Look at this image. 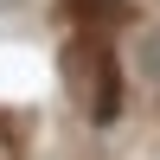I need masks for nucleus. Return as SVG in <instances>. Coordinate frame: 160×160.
<instances>
[{"label":"nucleus","instance_id":"3","mask_svg":"<svg viewBox=\"0 0 160 160\" xmlns=\"http://www.w3.org/2000/svg\"><path fill=\"white\" fill-rule=\"evenodd\" d=\"M77 13H83L90 26L96 19H122V0H77Z\"/></svg>","mask_w":160,"mask_h":160},{"label":"nucleus","instance_id":"1","mask_svg":"<svg viewBox=\"0 0 160 160\" xmlns=\"http://www.w3.org/2000/svg\"><path fill=\"white\" fill-rule=\"evenodd\" d=\"M64 83H71V102L90 115V122H115V109H122V83H115V58L102 38L77 32L71 45H64Z\"/></svg>","mask_w":160,"mask_h":160},{"label":"nucleus","instance_id":"2","mask_svg":"<svg viewBox=\"0 0 160 160\" xmlns=\"http://www.w3.org/2000/svg\"><path fill=\"white\" fill-rule=\"evenodd\" d=\"M141 71L160 77V26H148V32H141Z\"/></svg>","mask_w":160,"mask_h":160}]
</instances>
